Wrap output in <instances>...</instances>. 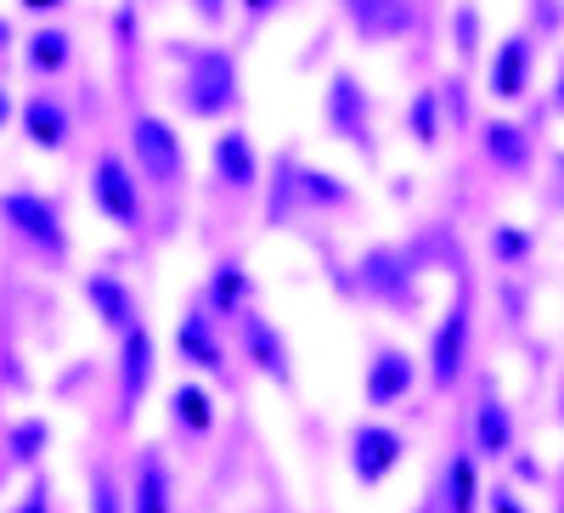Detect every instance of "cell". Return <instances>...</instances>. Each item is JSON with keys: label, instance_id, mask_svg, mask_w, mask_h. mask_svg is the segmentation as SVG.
I'll return each instance as SVG.
<instances>
[{"label": "cell", "instance_id": "cell-21", "mask_svg": "<svg viewBox=\"0 0 564 513\" xmlns=\"http://www.w3.org/2000/svg\"><path fill=\"white\" fill-rule=\"evenodd\" d=\"M209 299L231 316V310H238V299H243V271L238 265H220V276H215V288H209Z\"/></svg>", "mask_w": 564, "mask_h": 513}, {"label": "cell", "instance_id": "cell-13", "mask_svg": "<svg viewBox=\"0 0 564 513\" xmlns=\"http://www.w3.org/2000/svg\"><path fill=\"white\" fill-rule=\"evenodd\" d=\"M85 299L97 305V316L108 321V328H119V334L135 328V299L113 283V276H90V283H85Z\"/></svg>", "mask_w": 564, "mask_h": 513}, {"label": "cell", "instance_id": "cell-33", "mask_svg": "<svg viewBox=\"0 0 564 513\" xmlns=\"http://www.w3.org/2000/svg\"><path fill=\"white\" fill-rule=\"evenodd\" d=\"M558 108H564V79H558Z\"/></svg>", "mask_w": 564, "mask_h": 513}, {"label": "cell", "instance_id": "cell-28", "mask_svg": "<svg viewBox=\"0 0 564 513\" xmlns=\"http://www.w3.org/2000/svg\"><path fill=\"white\" fill-rule=\"evenodd\" d=\"M491 513H525V507H520V496H513L508 485H497L491 491Z\"/></svg>", "mask_w": 564, "mask_h": 513}, {"label": "cell", "instance_id": "cell-17", "mask_svg": "<svg viewBox=\"0 0 564 513\" xmlns=\"http://www.w3.org/2000/svg\"><path fill=\"white\" fill-rule=\"evenodd\" d=\"M170 406H175V424H181L186 435H204V429L215 424V406H209V395H204L198 384H181V390L170 395Z\"/></svg>", "mask_w": 564, "mask_h": 513}, {"label": "cell", "instance_id": "cell-14", "mask_svg": "<svg viewBox=\"0 0 564 513\" xmlns=\"http://www.w3.org/2000/svg\"><path fill=\"white\" fill-rule=\"evenodd\" d=\"M215 170L231 181V186H249L254 181V153H249V142L238 130H226L220 142H215Z\"/></svg>", "mask_w": 564, "mask_h": 513}, {"label": "cell", "instance_id": "cell-8", "mask_svg": "<svg viewBox=\"0 0 564 513\" xmlns=\"http://www.w3.org/2000/svg\"><path fill=\"white\" fill-rule=\"evenodd\" d=\"M7 220L23 231V238H34V243H45V249H63V231H57V209H52V204H40V198H29V193H12V198H7Z\"/></svg>", "mask_w": 564, "mask_h": 513}, {"label": "cell", "instance_id": "cell-26", "mask_svg": "<svg viewBox=\"0 0 564 513\" xmlns=\"http://www.w3.org/2000/svg\"><path fill=\"white\" fill-rule=\"evenodd\" d=\"M531 243H525V231H497V238H491V254L497 260H520Z\"/></svg>", "mask_w": 564, "mask_h": 513}, {"label": "cell", "instance_id": "cell-24", "mask_svg": "<svg viewBox=\"0 0 564 513\" xmlns=\"http://www.w3.org/2000/svg\"><path fill=\"white\" fill-rule=\"evenodd\" d=\"M40 446H45V424H18V435H12V457L29 462Z\"/></svg>", "mask_w": 564, "mask_h": 513}, {"label": "cell", "instance_id": "cell-30", "mask_svg": "<svg viewBox=\"0 0 564 513\" xmlns=\"http://www.w3.org/2000/svg\"><path fill=\"white\" fill-rule=\"evenodd\" d=\"M29 7H34V12H45V7H63V0H29Z\"/></svg>", "mask_w": 564, "mask_h": 513}, {"label": "cell", "instance_id": "cell-27", "mask_svg": "<svg viewBox=\"0 0 564 513\" xmlns=\"http://www.w3.org/2000/svg\"><path fill=\"white\" fill-rule=\"evenodd\" d=\"M18 513H52V485L40 480V485H34V491L23 496V507H18Z\"/></svg>", "mask_w": 564, "mask_h": 513}, {"label": "cell", "instance_id": "cell-31", "mask_svg": "<svg viewBox=\"0 0 564 513\" xmlns=\"http://www.w3.org/2000/svg\"><path fill=\"white\" fill-rule=\"evenodd\" d=\"M0 124H7V90H0Z\"/></svg>", "mask_w": 564, "mask_h": 513}, {"label": "cell", "instance_id": "cell-4", "mask_svg": "<svg viewBox=\"0 0 564 513\" xmlns=\"http://www.w3.org/2000/svg\"><path fill=\"white\" fill-rule=\"evenodd\" d=\"M463 356H468V310L457 305V310L441 321L435 350H430V372H435V384H441V390H452V379L463 372Z\"/></svg>", "mask_w": 564, "mask_h": 513}, {"label": "cell", "instance_id": "cell-12", "mask_svg": "<svg viewBox=\"0 0 564 513\" xmlns=\"http://www.w3.org/2000/svg\"><path fill=\"white\" fill-rule=\"evenodd\" d=\"M525 74H531V45L525 40H508L502 52H497V63H491V90L497 97H525Z\"/></svg>", "mask_w": 564, "mask_h": 513}, {"label": "cell", "instance_id": "cell-16", "mask_svg": "<svg viewBox=\"0 0 564 513\" xmlns=\"http://www.w3.org/2000/svg\"><path fill=\"white\" fill-rule=\"evenodd\" d=\"M243 339H249V356H254V367H260V372H271V379H282V372H289V361H282V339L265 328L260 316H249V321H243Z\"/></svg>", "mask_w": 564, "mask_h": 513}, {"label": "cell", "instance_id": "cell-9", "mask_svg": "<svg viewBox=\"0 0 564 513\" xmlns=\"http://www.w3.org/2000/svg\"><path fill=\"white\" fill-rule=\"evenodd\" d=\"M130 513H170V469H164L159 451H141V462H135Z\"/></svg>", "mask_w": 564, "mask_h": 513}, {"label": "cell", "instance_id": "cell-6", "mask_svg": "<svg viewBox=\"0 0 564 513\" xmlns=\"http://www.w3.org/2000/svg\"><path fill=\"white\" fill-rule=\"evenodd\" d=\"M412 356H401V350H379V361L367 367V401L372 406H390V401H401L406 390H412Z\"/></svg>", "mask_w": 564, "mask_h": 513}, {"label": "cell", "instance_id": "cell-22", "mask_svg": "<svg viewBox=\"0 0 564 513\" xmlns=\"http://www.w3.org/2000/svg\"><path fill=\"white\" fill-rule=\"evenodd\" d=\"M90 513H119V485H113L108 469L90 474Z\"/></svg>", "mask_w": 564, "mask_h": 513}, {"label": "cell", "instance_id": "cell-3", "mask_svg": "<svg viewBox=\"0 0 564 513\" xmlns=\"http://www.w3.org/2000/svg\"><path fill=\"white\" fill-rule=\"evenodd\" d=\"M148 384H153V339L135 321V328H124V367H119V401H124V412L141 406Z\"/></svg>", "mask_w": 564, "mask_h": 513}, {"label": "cell", "instance_id": "cell-7", "mask_svg": "<svg viewBox=\"0 0 564 513\" xmlns=\"http://www.w3.org/2000/svg\"><path fill=\"white\" fill-rule=\"evenodd\" d=\"M97 204L119 220V226H141V198H135V181L113 164V159H102V170H97Z\"/></svg>", "mask_w": 564, "mask_h": 513}, {"label": "cell", "instance_id": "cell-25", "mask_svg": "<svg viewBox=\"0 0 564 513\" xmlns=\"http://www.w3.org/2000/svg\"><path fill=\"white\" fill-rule=\"evenodd\" d=\"M412 130H417V142H435V102L430 97L412 102Z\"/></svg>", "mask_w": 564, "mask_h": 513}, {"label": "cell", "instance_id": "cell-29", "mask_svg": "<svg viewBox=\"0 0 564 513\" xmlns=\"http://www.w3.org/2000/svg\"><path fill=\"white\" fill-rule=\"evenodd\" d=\"M457 40H463V52H475V12L457 18Z\"/></svg>", "mask_w": 564, "mask_h": 513}, {"label": "cell", "instance_id": "cell-2", "mask_svg": "<svg viewBox=\"0 0 564 513\" xmlns=\"http://www.w3.org/2000/svg\"><path fill=\"white\" fill-rule=\"evenodd\" d=\"M130 142H135V159H141V170H148L153 181H181V142L170 135V124H159V119H135V130H130Z\"/></svg>", "mask_w": 564, "mask_h": 513}, {"label": "cell", "instance_id": "cell-32", "mask_svg": "<svg viewBox=\"0 0 564 513\" xmlns=\"http://www.w3.org/2000/svg\"><path fill=\"white\" fill-rule=\"evenodd\" d=\"M249 7H254V12H265V7H271V0H249Z\"/></svg>", "mask_w": 564, "mask_h": 513}, {"label": "cell", "instance_id": "cell-10", "mask_svg": "<svg viewBox=\"0 0 564 513\" xmlns=\"http://www.w3.org/2000/svg\"><path fill=\"white\" fill-rule=\"evenodd\" d=\"M175 350H181V361H193L204 372H226V350L209 334V316H186L175 328Z\"/></svg>", "mask_w": 564, "mask_h": 513}, {"label": "cell", "instance_id": "cell-1", "mask_svg": "<svg viewBox=\"0 0 564 513\" xmlns=\"http://www.w3.org/2000/svg\"><path fill=\"white\" fill-rule=\"evenodd\" d=\"M401 457H406V440L395 429H384V424H361L350 435V469H356L361 485H379Z\"/></svg>", "mask_w": 564, "mask_h": 513}, {"label": "cell", "instance_id": "cell-15", "mask_svg": "<svg viewBox=\"0 0 564 513\" xmlns=\"http://www.w3.org/2000/svg\"><path fill=\"white\" fill-rule=\"evenodd\" d=\"M475 496H480V485H475V457L457 451V457L446 462V507H452V513H475Z\"/></svg>", "mask_w": 564, "mask_h": 513}, {"label": "cell", "instance_id": "cell-11", "mask_svg": "<svg viewBox=\"0 0 564 513\" xmlns=\"http://www.w3.org/2000/svg\"><path fill=\"white\" fill-rule=\"evenodd\" d=\"M475 440H480V451H486V457H508V451H513V417H508V406H502V395H497V390H486V395H480Z\"/></svg>", "mask_w": 564, "mask_h": 513}, {"label": "cell", "instance_id": "cell-18", "mask_svg": "<svg viewBox=\"0 0 564 513\" xmlns=\"http://www.w3.org/2000/svg\"><path fill=\"white\" fill-rule=\"evenodd\" d=\"M486 153H491L502 170H525V159H531L525 130H513V124H491V130H486Z\"/></svg>", "mask_w": 564, "mask_h": 513}, {"label": "cell", "instance_id": "cell-5", "mask_svg": "<svg viewBox=\"0 0 564 513\" xmlns=\"http://www.w3.org/2000/svg\"><path fill=\"white\" fill-rule=\"evenodd\" d=\"M193 108L198 113H215V108H226L231 102V63L226 57H215V52H198L193 57Z\"/></svg>", "mask_w": 564, "mask_h": 513}, {"label": "cell", "instance_id": "cell-20", "mask_svg": "<svg viewBox=\"0 0 564 513\" xmlns=\"http://www.w3.org/2000/svg\"><path fill=\"white\" fill-rule=\"evenodd\" d=\"M23 119H29V142H40V148H63V113H57L52 102H45V97H40V102H29V113H23Z\"/></svg>", "mask_w": 564, "mask_h": 513}, {"label": "cell", "instance_id": "cell-23", "mask_svg": "<svg viewBox=\"0 0 564 513\" xmlns=\"http://www.w3.org/2000/svg\"><path fill=\"white\" fill-rule=\"evenodd\" d=\"M29 57H34V68H63V57H68V40H63V34H40Z\"/></svg>", "mask_w": 564, "mask_h": 513}, {"label": "cell", "instance_id": "cell-19", "mask_svg": "<svg viewBox=\"0 0 564 513\" xmlns=\"http://www.w3.org/2000/svg\"><path fill=\"white\" fill-rule=\"evenodd\" d=\"M334 124L350 135V142H356V135L367 130V113H361V90H356L350 79H339V85H334Z\"/></svg>", "mask_w": 564, "mask_h": 513}]
</instances>
